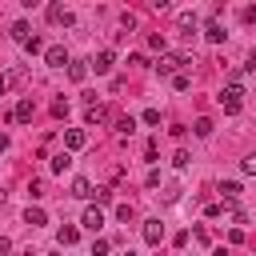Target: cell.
Masks as SVG:
<instances>
[{
    "label": "cell",
    "mask_w": 256,
    "mask_h": 256,
    "mask_svg": "<svg viewBox=\"0 0 256 256\" xmlns=\"http://www.w3.org/2000/svg\"><path fill=\"white\" fill-rule=\"evenodd\" d=\"M180 64H188V56H184V52H168V56L156 60V72H160V76H172Z\"/></svg>",
    "instance_id": "1"
},
{
    "label": "cell",
    "mask_w": 256,
    "mask_h": 256,
    "mask_svg": "<svg viewBox=\"0 0 256 256\" xmlns=\"http://www.w3.org/2000/svg\"><path fill=\"white\" fill-rule=\"evenodd\" d=\"M240 96H244V88L232 80V84L220 92V104H224V112H240Z\"/></svg>",
    "instance_id": "2"
},
{
    "label": "cell",
    "mask_w": 256,
    "mask_h": 256,
    "mask_svg": "<svg viewBox=\"0 0 256 256\" xmlns=\"http://www.w3.org/2000/svg\"><path fill=\"white\" fill-rule=\"evenodd\" d=\"M44 64H48V68H64V64H72V60H68V52H64L60 44H52V48H44Z\"/></svg>",
    "instance_id": "3"
},
{
    "label": "cell",
    "mask_w": 256,
    "mask_h": 256,
    "mask_svg": "<svg viewBox=\"0 0 256 256\" xmlns=\"http://www.w3.org/2000/svg\"><path fill=\"white\" fill-rule=\"evenodd\" d=\"M32 112H36V104H32V100L24 96V100H20L16 108H12V120H16V124H28V120H32Z\"/></svg>",
    "instance_id": "4"
},
{
    "label": "cell",
    "mask_w": 256,
    "mask_h": 256,
    "mask_svg": "<svg viewBox=\"0 0 256 256\" xmlns=\"http://www.w3.org/2000/svg\"><path fill=\"white\" fill-rule=\"evenodd\" d=\"M144 240L156 248V244L164 240V224H160V220H144Z\"/></svg>",
    "instance_id": "5"
},
{
    "label": "cell",
    "mask_w": 256,
    "mask_h": 256,
    "mask_svg": "<svg viewBox=\"0 0 256 256\" xmlns=\"http://www.w3.org/2000/svg\"><path fill=\"white\" fill-rule=\"evenodd\" d=\"M112 60H116V52L112 48H104V52H96V60H92V68L104 76V72H112Z\"/></svg>",
    "instance_id": "6"
},
{
    "label": "cell",
    "mask_w": 256,
    "mask_h": 256,
    "mask_svg": "<svg viewBox=\"0 0 256 256\" xmlns=\"http://www.w3.org/2000/svg\"><path fill=\"white\" fill-rule=\"evenodd\" d=\"M80 224H84V228H88V232H100V228H104V212H100V208H88V212H84V220H80Z\"/></svg>",
    "instance_id": "7"
},
{
    "label": "cell",
    "mask_w": 256,
    "mask_h": 256,
    "mask_svg": "<svg viewBox=\"0 0 256 256\" xmlns=\"http://www.w3.org/2000/svg\"><path fill=\"white\" fill-rule=\"evenodd\" d=\"M84 120H88V124H104V120H108V108H104V104H88Z\"/></svg>",
    "instance_id": "8"
},
{
    "label": "cell",
    "mask_w": 256,
    "mask_h": 256,
    "mask_svg": "<svg viewBox=\"0 0 256 256\" xmlns=\"http://www.w3.org/2000/svg\"><path fill=\"white\" fill-rule=\"evenodd\" d=\"M48 20H52V24H72V12L60 8V4H52V8H48Z\"/></svg>",
    "instance_id": "9"
},
{
    "label": "cell",
    "mask_w": 256,
    "mask_h": 256,
    "mask_svg": "<svg viewBox=\"0 0 256 256\" xmlns=\"http://www.w3.org/2000/svg\"><path fill=\"white\" fill-rule=\"evenodd\" d=\"M204 36H208L212 44H220V40H224V24H220V20H208V24H204Z\"/></svg>",
    "instance_id": "10"
},
{
    "label": "cell",
    "mask_w": 256,
    "mask_h": 256,
    "mask_svg": "<svg viewBox=\"0 0 256 256\" xmlns=\"http://www.w3.org/2000/svg\"><path fill=\"white\" fill-rule=\"evenodd\" d=\"M64 144H68V152L84 148V132H80V128H68V132H64Z\"/></svg>",
    "instance_id": "11"
},
{
    "label": "cell",
    "mask_w": 256,
    "mask_h": 256,
    "mask_svg": "<svg viewBox=\"0 0 256 256\" xmlns=\"http://www.w3.org/2000/svg\"><path fill=\"white\" fill-rule=\"evenodd\" d=\"M72 196H80V200H88V196H96V192H92V184H88V180L80 176V180L72 184Z\"/></svg>",
    "instance_id": "12"
},
{
    "label": "cell",
    "mask_w": 256,
    "mask_h": 256,
    "mask_svg": "<svg viewBox=\"0 0 256 256\" xmlns=\"http://www.w3.org/2000/svg\"><path fill=\"white\" fill-rule=\"evenodd\" d=\"M68 76H72V80H84V76H88V64H84V60H72V64H68Z\"/></svg>",
    "instance_id": "13"
},
{
    "label": "cell",
    "mask_w": 256,
    "mask_h": 256,
    "mask_svg": "<svg viewBox=\"0 0 256 256\" xmlns=\"http://www.w3.org/2000/svg\"><path fill=\"white\" fill-rule=\"evenodd\" d=\"M220 192H224V200L232 204V200L240 196V184H236V180H224V184H220Z\"/></svg>",
    "instance_id": "14"
},
{
    "label": "cell",
    "mask_w": 256,
    "mask_h": 256,
    "mask_svg": "<svg viewBox=\"0 0 256 256\" xmlns=\"http://www.w3.org/2000/svg\"><path fill=\"white\" fill-rule=\"evenodd\" d=\"M32 228H40V224H48V216H44V208H28V216H24Z\"/></svg>",
    "instance_id": "15"
},
{
    "label": "cell",
    "mask_w": 256,
    "mask_h": 256,
    "mask_svg": "<svg viewBox=\"0 0 256 256\" xmlns=\"http://www.w3.org/2000/svg\"><path fill=\"white\" fill-rule=\"evenodd\" d=\"M132 128H136V120H132V116H120V120H116V132H120V136H128Z\"/></svg>",
    "instance_id": "16"
},
{
    "label": "cell",
    "mask_w": 256,
    "mask_h": 256,
    "mask_svg": "<svg viewBox=\"0 0 256 256\" xmlns=\"http://www.w3.org/2000/svg\"><path fill=\"white\" fill-rule=\"evenodd\" d=\"M68 164H72V156H68V152H60V156H52V172H64Z\"/></svg>",
    "instance_id": "17"
},
{
    "label": "cell",
    "mask_w": 256,
    "mask_h": 256,
    "mask_svg": "<svg viewBox=\"0 0 256 256\" xmlns=\"http://www.w3.org/2000/svg\"><path fill=\"white\" fill-rule=\"evenodd\" d=\"M132 216H136V212H132V204H116V220H120V224H128Z\"/></svg>",
    "instance_id": "18"
},
{
    "label": "cell",
    "mask_w": 256,
    "mask_h": 256,
    "mask_svg": "<svg viewBox=\"0 0 256 256\" xmlns=\"http://www.w3.org/2000/svg\"><path fill=\"white\" fill-rule=\"evenodd\" d=\"M76 236H80V232H76L72 224H68V228H60V244H64V248H68V244H76Z\"/></svg>",
    "instance_id": "19"
},
{
    "label": "cell",
    "mask_w": 256,
    "mask_h": 256,
    "mask_svg": "<svg viewBox=\"0 0 256 256\" xmlns=\"http://www.w3.org/2000/svg\"><path fill=\"white\" fill-rule=\"evenodd\" d=\"M12 36L24 44V40H28V24H24V20H16V24H12Z\"/></svg>",
    "instance_id": "20"
},
{
    "label": "cell",
    "mask_w": 256,
    "mask_h": 256,
    "mask_svg": "<svg viewBox=\"0 0 256 256\" xmlns=\"http://www.w3.org/2000/svg\"><path fill=\"white\" fill-rule=\"evenodd\" d=\"M196 136H212V120H208V116L196 120Z\"/></svg>",
    "instance_id": "21"
},
{
    "label": "cell",
    "mask_w": 256,
    "mask_h": 256,
    "mask_svg": "<svg viewBox=\"0 0 256 256\" xmlns=\"http://www.w3.org/2000/svg\"><path fill=\"white\" fill-rule=\"evenodd\" d=\"M172 84H176V88H180V92H184V88H188V84H192V76H188V72H176V76H172Z\"/></svg>",
    "instance_id": "22"
},
{
    "label": "cell",
    "mask_w": 256,
    "mask_h": 256,
    "mask_svg": "<svg viewBox=\"0 0 256 256\" xmlns=\"http://www.w3.org/2000/svg\"><path fill=\"white\" fill-rule=\"evenodd\" d=\"M24 48H28V52H40L44 44H40V36H28V40H24Z\"/></svg>",
    "instance_id": "23"
},
{
    "label": "cell",
    "mask_w": 256,
    "mask_h": 256,
    "mask_svg": "<svg viewBox=\"0 0 256 256\" xmlns=\"http://www.w3.org/2000/svg\"><path fill=\"white\" fill-rule=\"evenodd\" d=\"M52 116H68V100H56L52 104Z\"/></svg>",
    "instance_id": "24"
},
{
    "label": "cell",
    "mask_w": 256,
    "mask_h": 256,
    "mask_svg": "<svg viewBox=\"0 0 256 256\" xmlns=\"http://www.w3.org/2000/svg\"><path fill=\"white\" fill-rule=\"evenodd\" d=\"M28 196H44V180H32L28 184Z\"/></svg>",
    "instance_id": "25"
},
{
    "label": "cell",
    "mask_w": 256,
    "mask_h": 256,
    "mask_svg": "<svg viewBox=\"0 0 256 256\" xmlns=\"http://www.w3.org/2000/svg\"><path fill=\"white\" fill-rule=\"evenodd\" d=\"M244 172H248V176H256V156H248V160H244Z\"/></svg>",
    "instance_id": "26"
},
{
    "label": "cell",
    "mask_w": 256,
    "mask_h": 256,
    "mask_svg": "<svg viewBox=\"0 0 256 256\" xmlns=\"http://www.w3.org/2000/svg\"><path fill=\"white\" fill-rule=\"evenodd\" d=\"M0 152H8V136L4 132H0Z\"/></svg>",
    "instance_id": "27"
},
{
    "label": "cell",
    "mask_w": 256,
    "mask_h": 256,
    "mask_svg": "<svg viewBox=\"0 0 256 256\" xmlns=\"http://www.w3.org/2000/svg\"><path fill=\"white\" fill-rule=\"evenodd\" d=\"M4 92H8V80H0V96H4Z\"/></svg>",
    "instance_id": "28"
},
{
    "label": "cell",
    "mask_w": 256,
    "mask_h": 256,
    "mask_svg": "<svg viewBox=\"0 0 256 256\" xmlns=\"http://www.w3.org/2000/svg\"><path fill=\"white\" fill-rule=\"evenodd\" d=\"M44 256H52V252H44Z\"/></svg>",
    "instance_id": "29"
},
{
    "label": "cell",
    "mask_w": 256,
    "mask_h": 256,
    "mask_svg": "<svg viewBox=\"0 0 256 256\" xmlns=\"http://www.w3.org/2000/svg\"><path fill=\"white\" fill-rule=\"evenodd\" d=\"M128 256H132V252H128Z\"/></svg>",
    "instance_id": "30"
}]
</instances>
